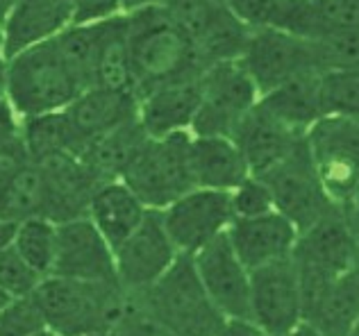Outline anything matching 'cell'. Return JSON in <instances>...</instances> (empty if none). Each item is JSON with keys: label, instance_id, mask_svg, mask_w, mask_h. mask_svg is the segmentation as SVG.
Returning a JSON list of instances; mask_svg holds the SVG:
<instances>
[{"label": "cell", "instance_id": "1", "mask_svg": "<svg viewBox=\"0 0 359 336\" xmlns=\"http://www.w3.org/2000/svg\"><path fill=\"white\" fill-rule=\"evenodd\" d=\"M32 295L46 330L57 336H102L130 302L118 282H84L57 275L43 277Z\"/></svg>", "mask_w": 359, "mask_h": 336}, {"label": "cell", "instance_id": "2", "mask_svg": "<svg viewBox=\"0 0 359 336\" xmlns=\"http://www.w3.org/2000/svg\"><path fill=\"white\" fill-rule=\"evenodd\" d=\"M128 48L137 98L166 82L198 76L205 69L191 41L166 16L164 7H148L126 14Z\"/></svg>", "mask_w": 359, "mask_h": 336}, {"label": "cell", "instance_id": "3", "mask_svg": "<svg viewBox=\"0 0 359 336\" xmlns=\"http://www.w3.org/2000/svg\"><path fill=\"white\" fill-rule=\"evenodd\" d=\"M130 298L146 316L175 336H216L228 323L205 291L191 255H177L157 282Z\"/></svg>", "mask_w": 359, "mask_h": 336}, {"label": "cell", "instance_id": "4", "mask_svg": "<svg viewBox=\"0 0 359 336\" xmlns=\"http://www.w3.org/2000/svg\"><path fill=\"white\" fill-rule=\"evenodd\" d=\"M3 93L23 120L64 111L82 93L53 39L5 59Z\"/></svg>", "mask_w": 359, "mask_h": 336}, {"label": "cell", "instance_id": "5", "mask_svg": "<svg viewBox=\"0 0 359 336\" xmlns=\"http://www.w3.org/2000/svg\"><path fill=\"white\" fill-rule=\"evenodd\" d=\"M189 150L191 132L148 136L121 180L146 204V209H164L196 186Z\"/></svg>", "mask_w": 359, "mask_h": 336}, {"label": "cell", "instance_id": "6", "mask_svg": "<svg viewBox=\"0 0 359 336\" xmlns=\"http://www.w3.org/2000/svg\"><path fill=\"white\" fill-rule=\"evenodd\" d=\"M305 141L327 198L346 207L359 195V118L323 116L307 130Z\"/></svg>", "mask_w": 359, "mask_h": 336}, {"label": "cell", "instance_id": "7", "mask_svg": "<svg viewBox=\"0 0 359 336\" xmlns=\"http://www.w3.org/2000/svg\"><path fill=\"white\" fill-rule=\"evenodd\" d=\"M259 91L239 59L212 64L201 73V102L191 125L198 136H232L241 118L257 105Z\"/></svg>", "mask_w": 359, "mask_h": 336}, {"label": "cell", "instance_id": "8", "mask_svg": "<svg viewBox=\"0 0 359 336\" xmlns=\"http://www.w3.org/2000/svg\"><path fill=\"white\" fill-rule=\"evenodd\" d=\"M262 180L269 184L276 211L294 223L298 234L320 218L339 211L318 180L305 139L285 162H280L266 175H262Z\"/></svg>", "mask_w": 359, "mask_h": 336}, {"label": "cell", "instance_id": "9", "mask_svg": "<svg viewBox=\"0 0 359 336\" xmlns=\"http://www.w3.org/2000/svg\"><path fill=\"white\" fill-rule=\"evenodd\" d=\"M239 62L259 96L300 73L318 71L314 41L280 27H255Z\"/></svg>", "mask_w": 359, "mask_h": 336}, {"label": "cell", "instance_id": "10", "mask_svg": "<svg viewBox=\"0 0 359 336\" xmlns=\"http://www.w3.org/2000/svg\"><path fill=\"white\" fill-rule=\"evenodd\" d=\"M159 216L180 255H196L210 241L225 234L234 218L228 191L201 186H194L191 191L159 209Z\"/></svg>", "mask_w": 359, "mask_h": 336}, {"label": "cell", "instance_id": "11", "mask_svg": "<svg viewBox=\"0 0 359 336\" xmlns=\"http://www.w3.org/2000/svg\"><path fill=\"white\" fill-rule=\"evenodd\" d=\"M177 255L180 252L166 234L159 211L148 209L135 232L114 248L116 282L128 295H137L157 282Z\"/></svg>", "mask_w": 359, "mask_h": 336}, {"label": "cell", "instance_id": "12", "mask_svg": "<svg viewBox=\"0 0 359 336\" xmlns=\"http://www.w3.org/2000/svg\"><path fill=\"white\" fill-rule=\"evenodd\" d=\"M250 323L264 336H285L302 323L298 270L291 257L250 270Z\"/></svg>", "mask_w": 359, "mask_h": 336}, {"label": "cell", "instance_id": "13", "mask_svg": "<svg viewBox=\"0 0 359 336\" xmlns=\"http://www.w3.org/2000/svg\"><path fill=\"white\" fill-rule=\"evenodd\" d=\"M191 259L216 309L228 321L250 323V270L232 250L228 234L210 241Z\"/></svg>", "mask_w": 359, "mask_h": 336}, {"label": "cell", "instance_id": "14", "mask_svg": "<svg viewBox=\"0 0 359 336\" xmlns=\"http://www.w3.org/2000/svg\"><path fill=\"white\" fill-rule=\"evenodd\" d=\"M50 275L84 282H116L114 250L87 216L57 223Z\"/></svg>", "mask_w": 359, "mask_h": 336}, {"label": "cell", "instance_id": "15", "mask_svg": "<svg viewBox=\"0 0 359 336\" xmlns=\"http://www.w3.org/2000/svg\"><path fill=\"white\" fill-rule=\"evenodd\" d=\"M291 259L298 275L334 279L348 273L359 259V244L348 230L341 209L302 230Z\"/></svg>", "mask_w": 359, "mask_h": 336}, {"label": "cell", "instance_id": "16", "mask_svg": "<svg viewBox=\"0 0 359 336\" xmlns=\"http://www.w3.org/2000/svg\"><path fill=\"white\" fill-rule=\"evenodd\" d=\"M71 23V0H12L0 21V52L9 59L30 46L57 36Z\"/></svg>", "mask_w": 359, "mask_h": 336}, {"label": "cell", "instance_id": "17", "mask_svg": "<svg viewBox=\"0 0 359 336\" xmlns=\"http://www.w3.org/2000/svg\"><path fill=\"white\" fill-rule=\"evenodd\" d=\"M232 141L239 146L245 164H248L250 175H266L271 168H276L280 162L296 150L305 134L280 123L276 116H271L266 109L255 105L248 114L241 118V123L234 127Z\"/></svg>", "mask_w": 359, "mask_h": 336}, {"label": "cell", "instance_id": "18", "mask_svg": "<svg viewBox=\"0 0 359 336\" xmlns=\"http://www.w3.org/2000/svg\"><path fill=\"white\" fill-rule=\"evenodd\" d=\"M225 234L241 264L252 270L291 257L298 230L280 211H271L252 218H232Z\"/></svg>", "mask_w": 359, "mask_h": 336}, {"label": "cell", "instance_id": "19", "mask_svg": "<svg viewBox=\"0 0 359 336\" xmlns=\"http://www.w3.org/2000/svg\"><path fill=\"white\" fill-rule=\"evenodd\" d=\"M198 102H201V73L166 82L139 96L137 118L148 136L191 132Z\"/></svg>", "mask_w": 359, "mask_h": 336}, {"label": "cell", "instance_id": "20", "mask_svg": "<svg viewBox=\"0 0 359 336\" xmlns=\"http://www.w3.org/2000/svg\"><path fill=\"white\" fill-rule=\"evenodd\" d=\"M43 173L46 200L43 218L53 223L80 218L87 214L93 189L100 184L75 155H55L50 160L34 162Z\"/></svg>", "mask_w": 359, "mask_h": 336}, {"label": "cell", "instance_id": "21", "mask_svg": "<svg viewBox=\"0 0 359 336\" xmlns=\"http://www.w3.org/2000/svg\"><path fill=\"white\" fill-rule=\"evenodd\" d=\"M137 107H139V98L135 91H114L102 87L84 89L64 109L66 118H69V125L75 134V141H78L80 155L84 150V146L93 141L96 136L137 118Z\"/></svg>", "mask_w": 359, "mask_h": 336}, {"label": "cell", "instance_id": "22", "mask_svg": "<svg viewBox=\"0 0 359 336\" xmlns=\"http://www.w3.org/2000/svg\"><path fill=\"white\" fill-rule=\"evenodd\" d=\"M302 323L323 336H341L359 318V275L355 266L323 288L300 298Z\"/></svg>", "mask_w": 359, "mask_h": 336}, {"label": "cell", "instance_id": "23", "mask_svg": "<svg viewBox=\"0 0 359 336\" xmlns=\"http://www.w3.org/2000/svg\"><path fill=\"white\" fill-rule=\"evenodd\" d=\"M146 211V204L132 193L126 182L109 180L100 182L93 189L84 216L93 223V227L107 239V244L114 250L123 239L135 232V227L144 220Z\"/></svg>", "mask_w": 359, "mask_h": 336}, {"label": "cell", "instance_id": "24", "mask_svg": "<svg viewBox=\"0 0 359 336\" xmlns=\"http://www.w3.org/2000/svg\"><path fill=\"white\" fill-rule=\"evenodd\" d=\"M191 173L201 189L232 191L250 175L239 146L230 136L191 134Z\"/></svg>", "mask_w": 359, "mask_h": 336}, {"label": "cell", "instance_id": "25", "mask_svg": "<svg viewBox=\"0 0 359 336\" xmlns=\"http://www.w3.org/2000/svg\"><path fill=\"white\" fill-rule=\"evenodd\" d=\"M259 105L280 123L307 134V130L325 116L320 105V71H307L282 82L259 96Z\"/></svg>", "mask_w": 359, "mask_h": 336}, {"label": "cell", "instance_id": "26", "mask_svg": "<svg viewBox=\"0 0 359 336\" xmlns=\"http://www.w3.org/2000/svg\"><path fill=\"white\" fill-rule=\"evenodd\" d=\"M146 139L148 134L141 127L139 118H132L128 123L89 141L84 146L80 160L98 182L121 180L130 162L135 160L141 146L146 144Z\"/></svg>", "mask_w": 359, "mask_h": 336}, {"label": "cell", "instance_id": "27", "mask_svg": "<svg viewBox=\"0 0 359 336\" xmlns=\"http://www.w3.org/2000/svg\"><path fill=\"white\" fill-rule=\"evenodd\" d=\"M107 21L109 18L96 23H71L57 36H53L62 59L71 69L73 78L78 80L82 91L96 87L100 52L107 34Z\"/></svg>", "mask_w": 359, "mask_h": 336}, {"label": "cell", "instance_id": "28", "mask_svg": "<svg viewBox=\"0 0 359 336\" xmlns=\"http://www.w3.org/2000/svg\"><path fill=\"white\" fill-rule=\"evenodd\" d=\"M252 27L245 25L241 18L225 5L219 16L214 18V23L207 27L205 34L194 43L196 57L201 62V66L207 69L212 64L221 62H234L243 55L248 36Z\"/></svg>", "mask_w": 359, "mask_h": 336}, {"label": "cell", "instance_id": "29", "mask_svg": "<svg viewBox=\"0 0 359 336\" xmlns=\"http://www.w3.org/2000/svg\"><path fill=\"white\" fill-rule=\"evenodd\" d=\"M23 144L30 162H43L55 155H80L78 141H75V134L64 111L25 118Z\"/></svg>", "mask_w": 359, "mask_h": 336}, {"label": "cell", "instance_id": "30", "mask_svg": "<svg viewBox=\"0 0 359 336\" xmlns=\"http://www.w3.org/2000/svg\"><path fill=\"white\" fill-rule=\"evenodd\" d=\"M96 87L114 89V91H135L126 14H116L107 21V34L100 52Z\"/></svg>", "mask_w": 359, "mask_h": 336}, {"label": "cell", "instance_id": "31", "mask_svg": "<svg viewBox=\"0 0 359 336\" xmlns=\"http://www.w3.org/2000/svg\"><path fill=\"white\" fill-rule=\"evenodd\" d=\"M55 241H57V223L43 216H30L18 220L12 246L36 273L48 277L55 261Z\"/></svg>", "mask_w": 359, "mask_h": 336}, {"label": "cell", "instance_id": "32", "mask_svg": "<svg viewBox=\"0 0 359 336\" xmlns=\"http://www.w3.org/2000/svg\"><path fill=\"white\" fill-rule=\"evenodd\" d=\"M43 200H46V186L43 173L39 164L30 162L5 193L0 202V218L23 220L30 216H43Z\"/></svg>", "mask_w": 359, "mask_h": 336}, {"label": "cell", "instance_id": "33", "mask_svg": "<svg viewBox=\"0 0 359 336\" xmlns=\"http://www.w3.org/2000/svg\"><path fill=\"white\" fill-rule=\"evenodd\" d=\"M320 105L325 116L359 118V69L320 73Z\"/></svg>", "mask_w": 359, "mask_h": 336}, {"label": "cell", "instance_id": "34", "mask_svg": "<svg viewBox=\"0 0 359 336\" xmlns=\"http://www.w3.org/2000/svg\"><path fill=\"white\" fill-rule=\"evenodd\" d=\"M311 41H314L316 64L320 73L359 69V30L325 32Z\"/></svg>", "mask_w": 359, "mask_h": 336}, {"label": "cell", "instance_id": "35", "mask_svg": "<svg viewBox=\"0 0 359 336\" xmlns=\"http://www.w3.org/2000/svg\"><path fill=\"white\" fill-rule=\"evenodd\" d=\"M162 7L166 16L171 18V23L194 46L225 5L216 3V0H166Z\"/></svg>", "mask_w": 359, "mask_h": 336}, {"label": "cell", "instance_id": "36", "mask_svg": "<svg viewBox=\"0 0 359 336\" xmlns=\"http://www.w3.org/2000/svg\"><path fill=\"white\" fill-rule=\"evenodd\" d=\"M46 330L34 295H23L9 300L0 309V336H36Z\"/></svg>", "mask_w": 359, "mask_h": 336}, {"label": "cell", "instance_id": "37", "mask_svg": "<svg viewBox=\"0 0 359 336\" xmlns=\"http://www.w3.org/2000/svg\"><path fill=\"white\" fill-rule=\"evenodd\" d=\"M41 279L43 277L18 255L14 246H9L7 250L0 252V288H3L12 300L14 298L32 295Z\"/></svg>", "mask_w": 359, "mask_h": 336}, {"label": "cell", "instance_id": "38", "mask_svg": "<svg viewBox=\"0 0 359 336\" xmlns=\"http://www.w3.org/2000/svg\"><path fill=\"white\" fill-rule=\"evenodd\" d=\"M230 207L234 218H252L276 211V202H273L269 184L257 175H248L230 191Z\"/></svg>", "mask_w": 359, "mask_h": 336}, {"label": "cell", "instance_id": "39", "mask_svg": "<svg viewBox=\"0 0 359 336\" xmlns=\"http://www.w3.org/2000/svg\"><path fill=\"white\" fill-rule=\"evenodd\" d=\"M102 336H175V334L164 330L162 325L155 323L150 316H146L130 298V302L126 307V312L121 314V318Z\"/></svg>", "mask_w": 359, "mask_h": 336}, {"label": "cell", "instance_id": "40", "mask_svg": "<svg viewBox=\"0 0 359 336\" xmlns=\"http://www.w3.org/2000/svg\"><path fill=\"white\" fill-rule=\"evenodd\" d=\"M228 7L248 27H273L285 7V0H230Z\"/></svg>", "mask_w": 359, "mask_h": 336}, {"label": "cell", "instance_id": "41", "mask_svg": "<svg viewBox=\"0 0 359 336\" xmlns=\"http://www.w3.org/2000/svg\"><path fill=\"white\" fill-rule=\"evenodd\" d=\"M27 164H30V157H27L23 139L0 148V202H3L5 193L16 180V175L21 173Z\"/></svg>", "mask_w": 359, "mask_h": 336}, {"label": "cell", "instance_id": "42", "mask_svg": "<svg viewBox=\"0 0 359 336\" xmlns=\"http://www.w3.org/2000/svg\"><path fill=\"white\" fill-rule=\"evenodd\" d=\"M73 23L105 21L121 12V0H71Z\"/></svg>", "mask_w": 359, "mask_h": 336}, {"label": "cell", "instance_id": "43", "mask_svg": "<svg viewBox=\"0 0 359 336\" xmlns=\"http://www.w3.org/2000/svg\"><path fill=\"white\" fill-rule=\"evenodd\" d=\"M23 139V118L9 105L5 93H0V148Z\"/></svg>", "mask_w": 359, "mask_h": 336}, {"label": "cell", "instance_id": "44", "mask_svg": "<svg viewBox=\"0 0 359 336\" xmlns=\"http://www.w3.org/2000/svg\"><path fill=\"white\" fill-rule=\"evenodd\" d=\"M216 336H264V334L248 321H228L225 328Z\"/></svg>", "mask_w": 359, "mask_h": 336}, {"label": "cell", "instance_id": "45", "mask_svg": "<svg viewBox=\"0 0 359 336\" xmlns=\"http://www.w3.org/2000/svg\"><path fill=\"white\" fill-rule=\"evenodd\" d=\"M341 214H344V220H346L348 230H351V234L359 244V195L348 202L346 207H341Z\"/></svg>", "mask_w": 359, "mask_h": 336}, {"label": "cell", "instance_id": "46", "mask_svg": "<svg viewBox=\"0 0 359 336\" xmlns=\"http://www.w3.org/2000/svg\"><path fill=\"white\" fill-rule=\"evenodd\" d=\"M16 225H18V220H12V218H0V252L7 250L9 246L14 244Z\"/></svg>", "mask_w": 359, "mask_h": 336}, {"label": "cell", "instance_id": "47", "mask_svg": "<svg viewBox=\"0 0 359 336\" xmlns=\"http://www.w3.org/2000/svg\"><path fill=\"white\" fill-rule=\"evenodd\" d=\"M166 0H121V12L123 14H132L139 12V9H148V7H162Z\"/></svg>", "mask_w": 359, "mask_h": 336}, {"label": "cell", "instance_id": "48", "mask_svg": "<svg viewBox=\"0 0 359 336\" xmlns=\"http://www.w3.org/2000/svg\"><path fill=\"white\" fill-rule=\"evenodd\" d=\"M285 336H323L318 330H314L311 325H307V323H300V325H296L294 330L291 332H287Z\"/></svg>", "mask_w": 359, "mask_h": 336}, {"label": "cell", "instance_id": "49", "mask_svg": "<svg viewBox=\"0 0 359 336\" xmlns=\"http://www.w3.org/2000/svg\"><path fill=\"white\" fill-rule=\"evenodd\" d=\"M341 336H359V318L351 325V328H348V332L346 334H341Z\"/></svg>", "mask_w": 359, "mask_h": 336}, {"label": "cell", "instance_id": "50", "mask_svg": "<svg viewBox=\"0 0 359 336\" xmlns=\"http://www.w3.org/2000/svg\"><path fill=\"white\" fill-rule=\"evenodd\" d=\"M9 5H12V0H0V21H3V16L7 14Z\"/></svg>", "mask_w": 359, "mask_h": 336}, {"label": "cell", "instance_id": "51", "mask_svg": "<svg viewBox=\"0 0 359 336\" xmlns=\"http://www.w3.org/2000/svg\"><path fill=\"white\" fill-rule=\"evenodd\" d=\"M9 300H12V298H9V295H7V293L3 291V288H0V309H3V307H5V304H7Z\"/></svg>", "mask_w": 359, "mask_h": 336}, {"label": "cell", "instance_id": "52", "mask_svg": "<svg viewBox=\"0 0 359 336\" xmlns=\"http://www.w3.org/2000/svg\"><path fill=\"white\" fill-rule=\"evenodd\" d=\"M36 336H57V334H55V332H50V330H43L41 334H36Z\"/></svg>", "mask_w": 359, "mask_h": 336}, {"label": "cell", "instance_id": "53", "mask_svg": "<svg viewBox=\"0 0 359 336\" xmlns=\"http://www.w3.org/2000/svg\"><path fill=\"white\" fill-rule=\"evenodd\" d=\"M216 3H223V5H228V3H230V0H216Z\"/></svg>", "mask_w": 359, "mask_h": 336}, {"label": "cell", "instance_id": "54", "mask_svg": "<svg viewBox=\"0 0 359 336\" xmlns=\"http://www.w3.org/2000/svg\"><path fill=\"white\" fill-rule=\"evenodd\" d=\"M355 270H357V275H359V259H357V264H355Z\"/></svg>", "mask_w": 359, "mask_h": 336}]
</instances>
